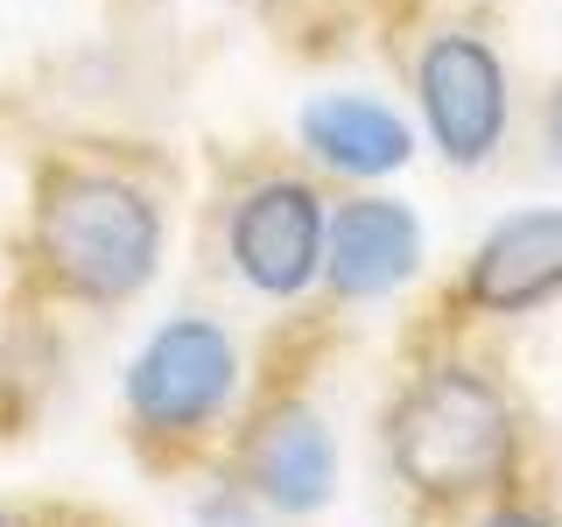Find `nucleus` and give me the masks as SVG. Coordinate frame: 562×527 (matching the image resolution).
Returning <instances> with one entry per match:
<instances>
[{
    "instance_id": "obj_4",
    "label": "nucleus",
    "mask_w": 562,
    "mask_h": 527,
    "mask_svg": "<svg viewBox=\"0 0 562 527\" xmlns=\"http://www.w3.org/2000/svg\"><path fill=\"white\" fill-rule=\"evenodd\" d=\"M415 113L450 169H485L514 127V70L471 22H443L415 49Z\"/></svg>"
},
{
    "instance_id": "obj_9",
    "label": "nucleus",
    "mask_w": 562,
    "mask_h": 527,
    "mask_svg": "<svg viewBox=\"0 0 562 527\" xmlns=\"http://www.w3.org/2000/svg\"><path fill=\"white\" fill-rule=\"evenodd\" d=\"M295 134H303L310 162L345 176V183H380V176H401L415 162V127L386 99L366 92H316L295 113Z\"/></svg>"
},
{
    "instance_id": "obj_1",
    "label": "nucleus",
    "mask_w": 562,
    "mask_h": 527,
    "mask_svg": "<svg viewBox=\"0 0 562 527\" xmlns=\"http://www.w3.org/2000/svg\"><path fill=\"white\" fill-rule=\"evenodd\" d=\"M380 457L415 506H485L520 485V408L492 366L422 359L380 415Z\"/></svg>"
},
{
    "instance_id": "obj_5",
    "label": "nucleus",
    "mask_w": 562,
    "mask_h": 527,
    "mask_svg": "<svg viewBox=\"0 0 562 527\" xmlns=\"http://www.w3.org/2000/svg\"><path fill=\"white\" fill-rule=\"evenodd\" d=\"M330 198L303 169H260L225 198V260L254 295L295 303L324 274Z\"/></svg>"
},
{
    "instance_id": "obj_2",
    "label": "nucleus",
    "mask_w": 562,
    "mask_h": 527,
    "mask_svg": "<svg viewBox=\"0 0 562 527\" xmlns=\"http://www.w3.org/2000/svg\"><path fill=\"white\" fill-rule=\"evenodd\" d=\"M162 198L113 162H49L29 204V260L49 295L120 310L162 268Z\"/></svg>"
},
{
    "instance_id": "obj_6",
    "label": "nucleus",
    "mask_w": 562,
    "mask_h": 527,
    "mask_svg": "<svg viewBox=\"0 0 562 527\" xmlns=\"http://www.w3.org/2000/svg\"><path fill=\"white\" fill-rule=\"evenodd\" d=\"M239 492L268 514L303 520L316 506H330L338 492V444H330V422L316 415V401L303 394H268L239 429Z\"/></svg>"
},
{
    "instance_id": "obj_10",
    "label": "nucleus",
    "mask_w": 562,
    "mask_h": 527,
    "mask_svg": "<svg viewBox=\"0 0 562 527\" xmlns=\"http://www.w3.org/2000/svg\"><path fill=\"white\" fill-rule=\"evenodd\" d=\"M471 527H562V520L549 514V506H535V500H527V492L514 485V492H499V500H485Z\"/></svg>"
},
{
    "instance_id": "obj_12",
    "label": "nucleus",
    "mask_w": 562,
    "mask_h": 527,
    "mask_svg": "<svg viewBox=\"0 0 562 527\" xmlns=\"http://www.w3.org/2000/svg\"><path fill=\"white\" fill-rule=\"evenodd\" d=\"M0 527H22V520H8V514H0Z\"/></svg>"
},
{
    "instance_id": "obj_8",
    "label": "nucleus",
    "mask_w": 562,
    "mask_h": 527,
    "mask_svg": "<svg viewBox=\"0 0 562 527\" xmlns=\"http://www.w3.org/2000/svg\"><path fill=\"white\" fill-rule=\"evenodd\" d=\"M562 295V211L535 204L499 218L471 246L464 281H457V310L471 316H527Z\"/></svg>"
},
{
    "instance_id": "obj_11",
    "label": "nucleus",
    "mask_w": 562,
    "mask_h": 527,
    "mask_svg": "<svg viewBox=\"0 0 562 527\" xmlns=\"http://www.w3.org/2000/svg\"><path fill=\"white\" fill-rule=\"evenodd\" d=\"M541 148H549V162L562 169V78L549 85V99H541Z\"/></svg>"
},
{
    "instance_id": "obj_7",
    "label": "nucleus",
    "mask_w": 562,
    "mask_h": 527,
    "mask_svg": "<svg viewBox=\"0 0 562 527\" xmlns=\"http://www.w3.org/2000/svg\"><path fill=\"white\" fill-rule=\"evenodd\" d=\"M422 274V218L386 190H351L330 198V233H324V274L316 289L330 303H380Z\"/></svg>"
},
{
    "instance_id": "obj_3",
    "label": "nucleus",
    "mask_w": 562,
    "mask_h": 527,
    "mask_svg": "<svg viewBox=\"0 0 562 527\" xmlns=\"http://www.w3.org/2000/svg\"><path fill=\"white\" fill-rule=\"evenodd\" d=\"M239 394V345L218 316H169L127 366V422L148 450H198Z\"/></svg>"
}]
</instances>
